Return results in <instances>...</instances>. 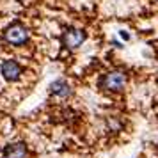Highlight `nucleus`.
Returning a JSON list of instances; mask_svg holds the SVG:
<instances>
[{"mask_svg": "<svg viewBox=\"0 0 158 158\" xmlns=\"http://www.w3.org/2000/svg\"><path fill=\"white\" fill-rule=\"evenodd\" d=\"M52 93L55 96H60V98H68V96H71L73 91H71V85L66 80H57V82L52 84Z\"/></svg>", "mask_w": 158, "mask_h": 158, "instance_id": "423d86ee", "label": "nucleus"}, {"mask_svg": "<svg viewBox=\"0 0 158 158\" xmlns=\"http://www.w3.org/2000/svg\"><path fill=\"white\" fill-rule=\"evenodd\" d=\"M100 85L107 91H112V93H117L121 91L123 87L126 85V75L121 71H112V73H107L103 78L100 80Z\"/></svg>", "mask_w": 158, "mask_h": 158, "instance_id": "f257e3e1", "label": "nucleus"}, {"mask_svg": "<svg viewBox=\"0 0 158 158\" xmlns=\"http://www.w3.org/2000/svg\"><path fill=\"white\" fill-rule=\"evenodd\" d=\"M84 39H85V32L80 29H69L64 32V36H62V43L68 46V48H77L80 44L84 43Z\"/></svg>", "mask_w": 158, "mask_h": 158, "instance_id": "7ed1b4c3", "label": "nucleus"}, {"mask_svg": "<svg viewBox=\"0 0 158 158\" xmlns=\"http://www.w3.org/2000/svg\"><path fill=\"white\" fill-rule=\"evenodd\" d=\"M6 41L9 44H15V46H22L27 39H29V30L25 29L23 25L20 23H15V25H11L7 30H6Z\"/></svg>", "mask_w": 158, "mask_h": 158, "instance_id": "f03ea898", "label": "nucleus"}, {"mask_svg": "<svg viewBox=\"0 0 158 158\" xmlns=\"http://www.w3.org/2000/svg\"><path fill=\"white\" fill-rule=\"evenodd\" d=\"M107 128H108V131H110V130H112V131H119V130L123 128V124H121L119 119H115V117H108L107 119Z\"/></svg>", "mask_w": 158, "mask_h": 158, "instance_id": "0eeeda50", "label": "nucleus"}, {"mask_svg": "<svg viewBox=\"0 0 158 158\" xmlns=\"http://www.w3.org/2000/svg\"><path fill=\"white\" fill-rule=\"evenodd\" d=\"M29 149L23 142H13L4 148V158H27Z\"/></svg>", "mask_w": 158, "mask_h": 158, "instance_id": "20e7f679", "label": "nucleus"}, {"mask_svg": "<svg viewBox=\"0 0 158 158\" xmlns=\"http://www.w3.org/2000/svg\"><path fill=\"white\" fill-rule=\"evenodd\" d=\"M2 75H4V78L15 82V80H18L20 75H22V66L18 64L16 60L9 59V60H6V62L2 64Z\"/></svg>", "mask_w": 158, "mask_h": 158, "instance_id": "39448f33", "label": "nucleus"}]
</instances>
